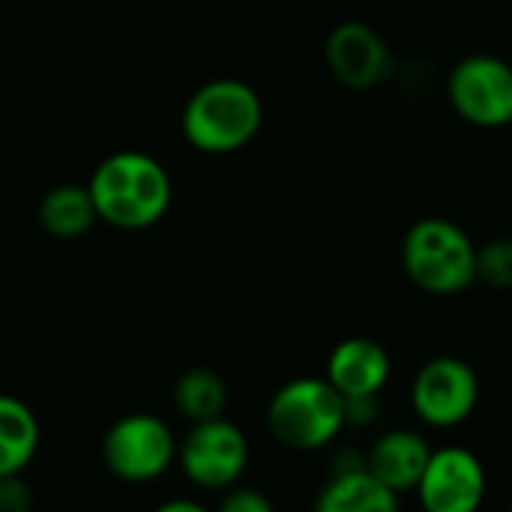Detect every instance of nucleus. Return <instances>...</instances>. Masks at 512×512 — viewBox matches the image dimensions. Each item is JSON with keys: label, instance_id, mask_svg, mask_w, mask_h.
I'll list each match as a JSON object with an SVG mask.
<instances>
[{"label": "nucleus", "instance_id": "obj_1", "mask_svg": "<svg viewBox=\"0 0 512 512\" xmlns=\"http://www.w3.org/2000/svg\"><path fill=\"white\" fill-rule=\"evenodd\" d=\"M88 193L97 220L115 229H148L172 205V178L163 163L142 151L109 154L91 175Z\"/></svg>", "mask_w": 512, "mask_h": 512}, {"label": "nucleus", "instance_id": "obj_2", "mask_svg": "<svg viewBox=\"0 0 512 512\" xmlns=\"http://www.w3.org/2000/svg\"><path fill=\"white\" fill-rule=\"evenodd\" d=\"M401 266L416 290L449 299L476 284V244L455 220L422 217L404 232Z\"/></svg>", "mask_w": 512, "mask_h": 512}, {"label": "nucleus", "instance_id": "obj_3", "mask_svg": "<svg viewBox=\"0 0 512 512\" xmlns=\"http://www.w3.org/2000/svg\"><path fill=\"white\" fill-rule=\"evenodd\" d=\"M263 124V103L241 79H211L184 106V139L205 154H232L253 142Z\"/></svg>", "mask_w": 512, "mask_h": 512}, {"label": "nucleus", "instance_id": "obj_4", "mask_svg": "<svg viewBox=\"0 0 512 512\" xmlns=\"http://www.w3.org/2000/svg\"><path fill=\"white\" fill-rule=\"evenodd\" d=\"M269 434L293 452H320L347 428L344 398L326 377L287 380L266 407Z\"/></svg>", "mask_w": 512, "mask_h": 512}, {"label": "nucleus", "instance_id": "obj_5", "mask_svg": "<svg viewBox=\"0 0 512 512\" xmlns=\"http://www.w3.org/2000/svg\"><path fill=\"white\" fill-rule=\"evenodd\" d=\"M100 455L115 479L148 485L175 467L178 434L157 413H124L106 428Z\"/></svg>", "mask_w": 512, "mask_h": 512}, {"label": "nucleus", "instance_id": "obj_6", "mask_svg": "<svg viewBox=\"0 0 512 512\" xmlns=\"http://www.w3.org/2000/svg\"><path fill=\"white\" fill-rule=\"evenodd\" d=\"M250 464V440L241 425L226 416L190 422L178 440L175 467L184 479L202 491H226L241 482Z\"/></svg>", "mask_w": 512, "mask_h": 512}, {"label": "nucleus", "instance_id": "obj_7", "mask_svg": "<svg viewBox=\"0 0 512 512\" xmlns=\"http://www.w3.org/2000/svg\"><path fill=\"white\" fill-rule=\"evenodd\" d=\"M446 97L464 124L503 130L512 124V64L488 52H473L449 70Z\"/></svg>", "mask_w": 512, "mask_h": 512}, {"label": "nucleus", "instance_id": "obj_8", "mask_svg": "<svg viewBox=\"0 0 512 512\" xmlns=\"http://www.w3.org/2000/svg\"><path fill=\"white\" fill-rule=\"evenodd\" d=\"M413 416L437 431L458 428L479 407V377L470 362L458 356L428 359L410 383Z\"/></svg>", "mask_w": 512, "mask_h": 512}, {"label": "nucleus", "instance_id": "obj_9", "mask_svg": "<svg viewBox=\"0 0 512 512\" xmlns=\"http://www.w3.org/2000/svg\"><path fill=\"white\" fill-rule=\"evenodd\" d=\"M413 494L422 512H479L488 494L485 464L467 446L431 449Z\"/></svg>", "mask_w": 512, "mask_h": 512}, {"label": "nucleus", "instance_id": "obj_10", "mask_svg": "<svg viewBox=\"0 0 512 512\" xmlns=\"http://www.w3.org/2000/svg\"><path fill=\"white\" fill-rule=\"evenodd\" d=\"M329 73L350 91H371L395 73L386 40L365 22H341L326 40Z\"/></svg>", "mask_w": 512, "mask_h": 512}, {"label": "nucleus", "instance_id": "obj_11", "mask_svg": "<svg viewBox=\"0 0 512 512\" xmlns=\"http://www.w3.org/2000/svg\"><path fill=\"white\" fill-rule=\"evenodd\" d=\"M392 377V359L374 338H344L326 362V380L341 398H374Z\"/></svg>", "mask_w": 512, "mask_h": 512}, {"label": "nucleus", "instance_id": "obj_12", "mask_svg": "<svg viewBox=\"0 0 512 512\" xmlns=\"http://www.w3.org/2000/svg\"><path fill=\"white\" fill-rule=\"evenodd\" d=\"M431 449L434 446L428 443V437L422 431L389 428L368 446L365 470L401 497L416 488V482L431 458Z\"/></svg>", "mask_w": 512, "mask_h": 512}, {"label": "nucleus", "instance_id": "obj_13", "mask_svg": "<svg viewBox=\"0 0 512 512\" xmlns=\"http://www.w3.org/2000/svg\"><path fill=\"white\" fill-rule=\"evenodd\" d=\"M311 512H401V497L359 464L332 470L317 491Z\"/></svg>", "mask_w": 512, "mask_h": 512}, {"label": "nucleus", "instance_id": "obj_14", "mask_svg": "<svg viewBox=\"0 0 512 512\" xmlns=\"http://www.w3.org/2000/svg\"><path fill=\"white\" fill-rule=\"evenodd\" d=\"M40 419L28 401L0 392V479L25 473L40 452Z\"/></svg>", "mask_w": 512, "mask_h": 512}, {"label": "nucleus", "instance_id": "obj_15", "mask_svg": "<svg viewBox=\"0 0 512 512\" xmlns=\"http://www.w3.org/2000/svg\"><path fill=\"white\" fill-rule=\"evenodd\" d=\"M97 220L88 184H58L40 202V223L55 238H79Z\"/></svg>", "mask_w": 512, "mask_h": 512}, {"label": "nucleus", "instance_id": "obj_16", "mask_svg": "<svg viewBox=\"0 0 512 512\" xmlns=\"http://www.w3.org/2000/svg\"><path fill=\"white\" fill-rule=\"evenodd\" d=\"M172 404L187 422H205V419L223 416L229 404V386L214 368L196 365V368H187L175 380Z\"/></svg>", "mask_w": 512, "mask_h": 512}, {"label": "nucleus", "instance_id": "obj_17", "mask_svg": "<svg viewBox=\"0 0 512 512\" xmlns=\"http://www.w3.org/2000/svg\"><path fill=\"white\" fill-rule=\"evenodd\" d=\"M476 284L488 290L509 293L512 290V238L497 235L476 244Z\"/></svg>", "mask_w": 512, "mask_h": 512}, {"label": "nucleus", "instance_id": "obj_18", "mask_svg": "<svg viewBox=\"0 0 512 512\" xmlns=\"http://www.w3.org/2000/svg\"><path fill=\"white\" fill-rule=\"evenodd\" d=\"M211 512H278L275 500L256 485H232L220 491V500Z\"/></svg>", "mask_w": 512, "mask_h": 512}, {"label": "nucleus", "instance_id": "obj_19", "mask_svg": "<svg viewBox=\"0 0 512 512\" xmlns=\"http://www.w3.org/2000/svg\"><path fill=\"white\" fill-rule=\"evenodd\" d=\"M31 509H34V491L22 473L0 479V512H31Z\"/></svg>", "mask_w": 512, "mask_h": 512}, {"label": "nucleus", "instance_id": "obj_20", "mask_svg": "<svg viewBox=\"0 0 512 512\" xmlns=\"http://www.w3.org/2000/svg\"><path fill=\"white\" fill-rule=\"evenodd\" d=\"M151 512H211V509L190 497H172V500H163L160 506H154Z\"/></svg>", "mask_w": 512, "mask_h": 512}, {"label": "nucleus", "instance_id": "obj_21", "mask_svg": "<svg viewBox=\"0 0 512 512\" xmlns=\"http://www.w3.org/2000/svg\"><path fill=\"white\" fill-rule=\"evenodd\" d=\"M506 512H512V503H509V509H506Z\"/></svg>", "mask_w": 512, "mask_h": 512}, {"label": "nucleus", "instance_id": "obj_22", "mask_svg": "<svg viewBox=\"0 0 512 512\" xmlns=\"http://www.w3.org/2000/svg\"><path fill=\"white\" fill-rule=\"evenodd\" d=\"M416 512H422V509H416Z\"/></svg>", "mask_w": 512, "mask_h": 512}]
</instances>
